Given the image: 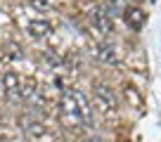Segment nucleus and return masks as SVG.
Segmentation results:
<instances>
[{
  "label": "nucleus",
  "instance_id": "1",
  "mask_svg": "<svg viewBox=\"0 0 161 142\" xmlns=\"http://www.w3.org/2000/svg\"><path fill=\"white\" fill-rule=\"evenodd\" d=\"M59 112H62V121L69 128H80V126H90L92 123V114H90V104L78 90H64L59 100Z\"/></svg>",
  "mask_w": 161,
  "mask_h": 142
},
{
  "label": "nucleus",
  "instance_id": "2",
  "mask_svg": "<svg viewBox=\"0 0 161 142\" xmlns=\"http://www.w3.org/2000/svg\"><path fill=\"white\" fill-rule=\"evenodd\" d=\"M92 102H95L97 112L114 114L116 112V104H119V97H116V92L111 90L109 85H100V83H97V85L92 88Z\"/></svg>",
  "mask_w": 161,
  "mask_h": 142
},
{
  "label": "nucleus",
  "instance_id": "3",
  "mask_svg": "<svg viewBox=\"0 0 161 142\" xmlns=\"http://www.w3.org/2000/svg\"><path fill=\"white\" fill-rule=\"evenodd\" d=\"M3 92H5L7 102H21L24 100V90H21V81L17 74H5L3 76Z\"/></svg>",
  "mask_w": 161,
  "mask_h": 142
},
{
  "label": "nucleus",
  "instance_id": "4",
  "mask_svg": "<svg viewBox=\"0 0 161 142\" xmlns=\"http://www.w3.org/2000/svg\"><path fill=\"white\" fill-rule=\"evenodd\" d=\"M123 17H126V24L130 26V29H135V31H140L142 26H145V12H142L140 7H130V10H126Z\"/></svg>",
  "mask_w": 161,
  "mask_h": 142
},
{
  "label": "nucleus",
  "instance_id": "5",
  "mask_svg": "<svg viewBox=\"0 0 161 142\" xmlns=\"http://www.w3.org/2000/svg\"><path fill=\"white\" fill-rule=\"evenodd\" d=\"M92 21H95V26L102 31V33H109L111 31V19H109V14H107L104 7H95V10H92Z\"/></svg>",
  "mask_w": 161,
  "mask_h": 142
},
{
  "label": "nucleus",
  "instance_id": "6",
  "mask_svg": "<svg viewBox=\"0 0 161 142\" xmlns=\"http://www.w3.org/2000/svg\"><path fill=\"white\" fill-rule=\"evenodd\" d=\"M26 31H29L33 38H43V36L50 33V24H47V19H31L29 24H26Z\"/></svg>",
  "mask_w": 161,
  "mask_h": 142
},
{
  "label": "nucleus",
  "instance_id": "7",
  "mask_svg": "<svg viewBox=\"0 0 161 142\" xmlns=\"http://www.w3.org/2000/svg\"><path fill=\"white\" fill-rule=\"evenodd\" d=\"M26 130H29L31 137H36V140H43V137H45V133H47L40 123H29V126H26Z\"/></svg>",
  "mask_w": 161,
  "mask_h": 142
},
{
  "label": "nucleus",
  "instance_id": "8",
  "mask_svg": "<svg viewBox=\"0 0 161 142\" xmlns=\"http://www.w3.org/2000/svg\"><path fill=\"white\" fill-rule=\"evenodd\" d=\"M100 59H102V62H107V64H114V62H116L114 50H111L109 45H102V47H100Z\"/></svg>",
  "mask_w": 161,
  "mask_h": 142
},
{
  "label": "nucleus",
  "instance_id": "9",
  "mask_svg": "<svg viewBox=\"0 0 161 142\" xmlns=\"http://www.w3.org/2000/svg\"><path fill=\"white\" fill-rule=\"evenodd\" d=\"M100 142H102V140H100Z\"/></svg>",
  "mask_w": 161,
  "mask_h": 142
}]
</instances>
